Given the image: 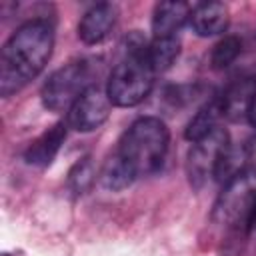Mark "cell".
<instances>
[{"instance_id": "14", "label": "cell", "mask_w": 256, "mask_h": 256, "mask_svg": "<svg viewBox=\"0 0 256 256\" xmlns=\"http://www.w3.org/2000/svg\"><path fill=\"white\" fill-rule=\"evenodd\" d=\"M180 54V40L176 36L168 38H152L148 42V62L154 72H164L168 70Z\"/></svg>"}, {"instance_id": "16", "label": "cell", "mask_w": 256, "mask_h": 256, "mask_svg": "<svg viewBox=\"0 0 256 256\" xmlns=\"http://www.w3.org/2000/svg\"><path fill=\"white\" fill-rule=\"evenodd\" d=\"M246 160H248V154H246V148L244 146H234L232 142L228 144V148L224 150V154L220 156L218 164H216V170H214V178L222 184L230 182L232 178H236L238 174H242L246 170Z\"/></svg>"}, {"instance_id": "20", "label": "cell", "mask_w": 256, "mask_h": 256, "mask_svg": "<svg viewBox=\"0 0 256 256\" xmlns=\"http://www.w3.org/2000/svg\"><path fill=\"white\" fill-rule=\"evenodd\" d=\"M254 86H256V78H254Z\"/></svg>"}, {"instance_id": "9", "label": "cell", "mask_w": 256, "mask_h": 256, "mask_svg": "<svg viewBox=\"0 0 256 256\" xmlns=\"http://www.w3.org/2000/svg\"><path fill=\"white\" fill-rule=\"evenodd\" d=\"M66 128L68 124L64 122H56L54 126H50L44 134H40L24 152V160L30 166H38V168H46L52 164V160L56 158L60 146L66 140Z\"/></svg>"}, {"instance_id": "10", "label": "cell", "mask_w": 256, "mask_h": 256, "mask_svg": "<svg viewBox=\"0 0 256 256\" xmlns=\"http://www.w3.org/2000/svg\"><path fill=\"white\" fill-rule=\"evenodd\" d=\"M190 4L186 2H158L152 12V32L154 38L176 36V32L190 20Z\"/></svg>"}, {"instance_id": "8", "label": "cell", "mask_w": 256, "mask_h": 256, "mask_svg": "<svg viewBox=\"0 0 256 256\" xmlns=\"http://www.w3.org/2000/svg\"><path fill=\"white\" fill-rule=\"evenodd\" d=\"M118 18V8L114 4L102 2L92 6L90 10L84 12L78 24V36L84 44H98L102 42L114 28Z\"/></svg>"}, {"instance_id": "4", "label": "cell", "mask_w": 256, "mask_h": 256, "mask_svg": "<svg viewBox=\"0 0 256 256\" xmlns=\"http://www.w3.org/2000/svg\"><path fill=\"white\" fill-rule=\"evenodd\" d=\"M256 200V170H244L224 184L214 204V220L230 230L248 232Z\"/></svg>"}, {"instance_id": "3", "label": "cell", "mask_w": 256, "mask_h": 256, "mask_svg": "<svg viewBox=\"0 0 256 256\" xmlns=\"http://www.w3.org/2000/svg\"><path fill=\"white\" fill-rule=\"evenodd\" d=\"M168 142L170 132L166 124L160 118L144 116L124 132L116 152L138 178L160 170L168 154Z\"/></svg>"}, {"instance_id": "7", "label": "cell", "mask_w": 256, "mask_h": 256, "mask_svg": "<svg viewBox=\"0 0 256 256\" xmlns=\"http://www.w3.org/2000/svg\"><path fill=\"white\" fill-rule=\"evenodd\" d=\"M110 110L112 102L108 98V92L94 84L84 90L68 110V126L78 132H92L108 120Z\"/></svg>"}, {"instance_id": "17", "label": "cell", "mask_w": 256, "mask_h": 256, "mask_svg": "<svg viewBox=\"0 0 256 256\" xmlns=\"http://www.w3.org/2000/svg\"><path fill=\"white\" fill-rule=\"evenodd\" d=\"M94 180H96V166H94V162H92L90 156L78 160L70 168V172H68V188L76 196L86 194L92 188Z\"/></svg>"}, {"instance_id": "13", "label": "cell", "mask_w": 256, "mask_h": 256, "mask_svg": "<svg viewBox=\"0 0 256 256\" xmlns=\"http://www.w3.org/2000/svg\"><path fill=\"white\" fill-rule=\"evenodd\" d=\"M254 92H256L254 80H240L234 86H230L224 92V96H220L224 116H228L232 120H236L240 116H246V110H248V104H250Z\"/></svg>"}, {"instance_id": "18", "label": "cell", "mask_w": 256, "mask_h": 256, "mask_svg": "<svg viewBox=\"0 0 256 256\" xmlns=\"http://www.w3.org/2000/svg\"><path fill=\"white\" fill-rule=\"evenodd\" d=\"M242 50V42L238 36H224L220 42H216V46L212 48V54H210V62H212V68L216 70H222L226 66H230L238 54Z\"/></svg>"}, {"instance_id": "2", "label": "cell", "mask_w": 256, "mask_h": 256, "mask_svg": "<svg viewBox=\"0 0 256 256\" xmlns=\"http://www.w3.org/2000/svg\"><path fill=\"white\" fill-rule=\"evenodd\" d=\"M154 70L148 62V42L140 38V34H132L128 38L126 56L114 66L106 92L114 106L130 108L146 100L154 84Z\"/></svg>"}, {"instance_id": "12", "label": "cell", "mask_w": 256, "mask_h": 256, "mask_svg": "<svg viewBox=\"0 0 256 256\" xmlns=\"http://www.w3.org/2000/svg\"><path fill=\"white\" fill-rule=\"evenodd\" d=\"M222 116H224V108H222L220 98H214V100L206 102V104L196 112V116L188 122L184 136H186L190 142H198V140L206 138L210 132H214V130L218 128V122H220Z\"/></svg>"}, {"instance_id": "6", "label": "cell", "mask_w": 256, "mask_h": 256, "mask_svg": "<svg viewBox=\"0 0 256 256\" xmlns=\"http://www.w3.org/2000/svg\"><path fill=\"white\" fill-rule=\"evenodd\" d=\"M228 144H230L228 132L220 126L214 132H210L206 138L192 142L186 156V174L192 186L202 188L208 182V178L214 176L216 164L224 154V150L228 148Z\"/></svg>"}, {"instance_id": "5", "label": "cell", "mask_w": 256, "mask_h": 256, "mask_svg": "<svg viewBox=\"0 0 256 256\" xmlns=\"http://www.w3.org/2000/svg\"><path fill=\"white\" fill-rule=\"evenodd\" d=\"M94 64L90 60H74L58 68L44 82L40 96L42 104L52 112L70 110L84 90L94 86Z\"/></svg>"}, {"instance_id": "19", "label": "cell", "mask_w": 256, "mask_h": 256, "mask_svg": "<svg viewBox=\"0 0 256 256\" xmlns=\"http://www.w3.org/2000/svg\"><path fill=\"white\" fill-rule=\"evenodd\" d=\"M246 118H248V122H250V124L256 128V92H254V96H252V100H250V104H248Z\"/></svg>"}, {"instance_id": "1", "label": "cell", "mask_w": 256, "mask_h": 256, "mask_svg": "<svg viewBox=\"0 0 256 256\" xmlns=\"http://www.w3.org/2000/svg\"><path fill=\"white\" fill-rule=\"evenodd\" d=\"M54 48V32L46 20H28L6 40L0 54V94L4 98L34 80Z\"/></svg>"}, {"instance_id": "11", "label": "cell", "mask_w": 256, "mask_h": 256, "mask_svg": "<svg viewBox=\"0 0 256 256\" xmlns=\"http://www.w3.org/2000/svg\"><path fill=\"white\" fill-rule=\"evenodd\" d=\"M190 26L198 36H216L228 28V8L222 2H204L192 8Z\"/></svg>"}, {"instance_id": "15", "label": "cell", "mask_w": 256, "mask_h": 256, "mask_svg": "<svg viewBox=\"0 0 256 256\" xmlns=\"http://www.w3.org/2000/svg\"><path fill=\"white\" fill-rule=\"evenodd\" d=\"M134 172L130 170V166L120 158L118 152H114L102 166L100 172V184L106 190H122L126 186H130L134 182Z\"/></svg>"}]
</instances>
